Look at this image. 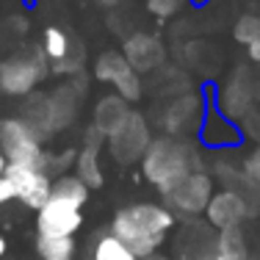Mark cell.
Masks as SVG:
<instances>
[{"label": "cell", "instance_id": "cell-31", "mask_svg": "<svg viewBox=\"0 0 260 260\" xmlns=\"http://www.w3.org/2000/svg\"><path fill=\"white\" fill-rule=\"evenodd\" d=\"M6 249H9V244H6V238H3V235H0V257L6 255Z\"/></svg>", "mask_w": 260, "mask_h": 260}, {"label": "cell", "instance_id": "cell-30", "mask_svg": "<svg viewBox=\"0 0 260 260\" xmlns=\"http://www.w3.org/2000/svg\"><path fill=\"white\" fill-rule=\"evenodd\" d=\"M141 260H175V257L164 255V252H152V255H147V257H141Z\"/></svg>", "mask_w": 260, "mask_h": 260}, {"label": "cell", "instance_id": "cell-23", "mask_svg": "<svg viewBox=\"0 0 260 260\" xmlns=\"http://www.w3.org/2000/svg\"><path fill=\"white\" fill-rule=\"evenodd\" d=\"M42 50H45V55H47V61H50V70L55 64H61V61L67 58V55L72 53V47H75V42L70 39V34H67L64 28H55V25H50V28H45V34H42Z\"/></svg>", "mask_w": 260, "mask_h": 260}, {"label": "cell", "instance_id": "cell-24", "mask_svg": "<svg viewBox=\"0 0 260 260\" xmlns=\"http://www.w3.org/2000/svg\"><path fill=\"white\" fill-rule=\"evenodd\" d=\"M91 260H141L133 249L119 241L114 233H103L94 241V249H91Z\"/></svg>", "mask_w": 260, "mask_h": 260}, {"label": "cell", "instance_id": "cell-28", "mask_svg": "<svg viewBox=\"0 0 260 260\" xmlns=\"http://www.w3.org/2000/svg\"><path fill=\"white\" fill-rule=\"evenodd\" d=\"M241 169H244V175L249 177L252 183L260 188V144H255V150L249 152V155L244 158V164H241Z\"/></svg>", "mask_w": 260, "mask_h": 260}, {"label": "cell", "instance_id": "cell-3", "mask_svg": "<svg viewBox=\"0 0 260 260\" xmlns=\"http://www.w3.org/2000/svg\"><path fill=\"white\" fill-rule=\"evenodd\" d=\"M47 72H50V61L42 45H30L0 61V91L9 97H28L47 78Z\"/></svg>", "mask_w": 260, "mask_h": 260}, {"label": "cell", "instance_id": "cell-10", "mask_svg": "<svg viewBox=\"0 0 260 260\" xmlns=\"http://www.w3.org/2000/svg\"><path fill=\"white\" fill-rule=\"evenodd\" d=\"M6 177L14 185L17 202H22L30 210H39L47 200L53 197V177L47 172L36 169L25 164H9L6 166Z\"/></svg>", "mask_w": 260, "mask_h": 260}, {"label": "cell", "instance_id": "cell-8", "mask_svg": "<svg viewBox=\"0 0 260 260\" xmlns=\"http://www.w3.org/2000/svg\"><path fill=\"white\" fill-rule=\"evenodd\" d=\"M205 111H208V105H205V97L202 94H197V91H180V94H175L160 108L158 125L166 136H188V133L200 130Z\"/></svg>", "mask_w": 260, "mask_h": 260}, {"label": "cell", "instance_id": "cell-22", "mask_svg": "<svg viewBox=\"0 0 260 260\" xmlns=\"http://www.w3.org/2000/svg\"><path fill=\"white\" fill-rule=\"evenodd\" d=\"M75 235H36V255L39 260H72L75 257Z\"/></svg>", "mask_w": 260, "mask_h": 260}, {"label": "cell", "instance_id": "cell-11", "mask_svg": "<svg viewBox=\"0 0 260 260\" xmlns=\"http://www.w3.org/2000/svg\"><path fill=\"white\" fill-rule=\"evenodd\" d=\"M219 230L205 219H185L175 235V260H216Z\"/></svg>", "mask_w": 260, "mask_h": 260}, {"label": "cell", "instance_id": "cell-19", "mask_svg": "<svg viewBox=\"0 0 260 260\" xmlns=\"http://www.w3.org/2000/svg\"><path fill=\"white\" fill-rule=\"evenodd\" d=\"M20 116L42 136V139L50 136L53 127H50V97H47V91H30L28 97H22Z\"/></svg>", "mask_w": 260, "mask_h": 260}, {"label": "cell", "instance_id": "cell-29", "mask_svg": "<svg viewBox=\"0 0 260 260\" xmlns=\"http://www.w3.org/2000/svg\"><path fill=\"white\" fill-rule=\"evenodd\" d=\"M17 197H14V185H11V180L9 177H0V208L3 205H9V202H14Z\"/></svg>", "mask_w": 260, "mask_h": 260}, {"label": "cell", "instance_id": "cell-26", "mask_svg": "<svg viewBox=\"0 0 260 260\" xmlns=\"http://www.w3.org/2000/svg\"><path fill=\"white\" fill-rule=\"evenodd\" d=\"M238 130H241V139H249L255 144H260V108L246 111L238 119Z\"/></svg>", "mask_w": 260, "mask_h": 260}, {"label": "cell", "instance_id": "cell-5", "mask_svg": "<svg viewBox=\"0 0 260 260\" xmlns=\"http://www.w3.org/2000/svg\"><path fill=\"white\" fill-rule=\"evenodd\" d=\"M216 194V183L213 175H208L205 169L188 172L185 177H180L175 185L164 191V205L177 216V219H200L205 216V208L210 202V197Z\"/></svg>", "mask_w": 260, "mask_h": 260}, {"label": "cell", "instance_id": "cell-25", "mask_svg": "<svg viewBox=\"0 0 260 260\" xmlns=\"http://www.w3.org/2000/svg\"><path fill=\"white\" fill-rule=\"evenodd\" d=\"M53 197L58 200H67V202H75V205L83 208L89 202V185L80 180L78 175H58L53 180Z\"/></svg>", "mask_w": 260, "mask_h": 260}, {"label": "cell", "instance_id": "cell-32", "mask_svg": "<svg viewBox=\"0 0 260 260\" xmlns=\"http://www.w3.org/2000/svg\"><path fill=\"white\" fill-rule=\"evenodd\" d=\"M97 3H100V6H108V9H111V6H116L119 0H97Z\"/></svg>", "mask_w": 260, "mask_h": 260}, {"label": "cell", "instance_id": "cell-7", "mask_svg": "<svg viewBox=\"0 0 260 260\" xmlns=\"http://www.w3.org/2000/svg\"><path fill=\"white\" fill-rule=\"evenodd\" d=\"M94 78L100 80V83H108L111 89L127 103H139L141 94H144L141 75L127 64V58L122 55V50H105V53L97 55Z\"/></svg>", "mask_w": 260, "mask_h": 260}, {"label": "cell", "instance_id": "cell-17", "mask_svg": "<svg viewBox=\"0 0 260 260\" xmlns=\"http://www.w3.org/2000/svg\"><path fill=\"white\" fill-rule=\"evenodd\" d=\"M130 114V103L122 100L119 94H103L100 100H97L94 111H91V125L100 130L103 136H111L116 127L125 122V116Z\"/></svg>", "mask_w": 260, "mask_h": 260}, {"label": "cell", "instance_id": "cell-1", "mask_svg": "<svg viewBox=\"0 0 260 260\" xmlns=\"http://www.w3.org/2000/svg\"><path fill=\"white\" fill-rule=\"evenodd\" d=\"M177 216L160 202H130L111 219V233L125 241L139 257L160 252L172 233L177 230Z\"/></svg>", "mask_w": 260, "mask_h": 260}, {"label": "cell", "instance_id": "cell-13", "mask_svg": "<svg viewBox=\"0 0 260 260\" xmlns=\"http://www.w3.org/2000/svg\"><path fill=\"white\" fill-rule=\"evenodd\" d=\"M83 224V208L75 202L50 197L39 210H36V230L50 235H75Z\"/></svg>", "mask_w": 260, "mask_h": 260}, {"label": "cell", "instance_id": "cell-20", "mask_svg": "<svg viewBox=\"0 0 260 260\" xmlns=\"http://www.w3.org/2000/svg\"><path fill=\"white\" fill-rule=\"evenodd\" d=\"M216 260H252V246H249V238H246L244 224L219 230Z\"/></svg>", "mask_w": 260, "mask_h": 260}, {"label": "cell", "instance_id": "cell-18", "mask_svg": "<svg viewBox=\"0 0 260 260\" xmlns=\"http://www.w3.org/2000/svg\"><path fill=\"white\" fill-rule=\"evenodd\" d=\"M103 144H89V141H83V147L78 150V155H75V175L83 180L86 185H89V191L91 188H100V185L105 183V175H103Z\"/></svg>", "mask_w": 260, "mask_h": 260}, {"label": "cell", "instance_id": "cell-4", "mask_svg": "<svg viewBox=\"0 0 260 260\" xmlns=\"http://www.w3.org/2000/svg\"><path fill=\"white\" fill-rule=\"evenodd\" d=\"M42 141L45 139L22 116H3L0 119V152L9 164H25L47 172V150L42 147Z\"/></svg>", "mask_w": 260, "mask_h": 260}, {"label": "cell", "instance_id": "cell-9", "mask_svg": "<svg viewBox=\"0 0 260 260\" xmlns=\"http://www.w3.org/2000/svg\"><path fill=\"white\" fill-rule=\"evenodd\" d=\"M257 103V89H255V75L246 64H238L235 70L227 75L224 86L216 94V111L227 116V119L238 122L246 111H252Z\"/></svg>", "mask_w": 260, "mask_h": 260}, {"label": "cell", "instance_id": "cell-27", "mask_svg": "<svg viewBox=\"0 0 260 260\" xmlns=\"http://www.w3.org/2000/svg\"><path fill=\"white\" fill-rule=\"evenodd\" d=\"M185 3H188V0H147V11L155 14L158 20H169V17H175Z\"/></svg>", "mask_w": 260, "mask_h": 260}, {"label": "cell", "instance_id": "cell-21", "mask_svg": "<svg viewBox=\"0 0 260 260\" xmlns=\"http://www.w3.org/2000/svg\"><path fill=\"white\" fill-rule=\"evenodd\" d=\"M233 39L246 47L252 64H260V17L257 14H241L233 25Z\"/></svg>", "mask_w": 260, "mask_h": 260}, {"label": "cell", "instance_id": "cell-16", "mask_svg": "<svg viewBox=\"0 0 260 260\" xmlns=\"http://www.w3.org/2000/svg\"><path fill=\"white\" fill-rule=\"evenodd\" d=\"M200 136V144L208 147V150H216V152H224V150H233L235 144H241V130H238V122L227 119L221 111L216 108H208L205 116H202V125L197 130Z\"/></svg>", "mask_w": 260, "mask_h": 260}, {"label": "cell", "instance_id": "cell-15", "mask_svg": "<svg viewBox=\"0 0 260 260\" xmlns=\"http://www.w3.org/2000/svg\"><path fill=\"white\" fill-rule=\"evenodd\" d=\"M246 219H249L246 200L238 191H230V188H219L205 208V221L213 230H227V227L244 224Z\"/></svg>", "mask_w": 260, "mask_h": 260}, {"label": "cell", "instance_id": "cell-14", "mask_svg": "<svg viewBox=\"0 0 260 260\" xmlns=\"http://www.w3.org/2000/svg\"><path fill=\"white\" fill-rule=\"evenodd\" d=\"M122 55H125L127 64L133 67L139 75H147V72H155V70L164 67L166 47H164V42H160L158 36L139 30V34H133V36H127V39H125V45H122Z\"/></svg>", "mask_w": 260, "mask_h": 260}, {"label": "cell", "instance_id": "cell-2", "mask_svg": "<svg viewBox=\"0 0 260 260\" xmlns=\"http://www.w3.org/2000/svg\"><path fill=\"white\" fill-rule=\"evenodd\" d=\"M202 169L200 150L185 136H158L150 141L144 158H141V175L164 194L169 185H175L188 172Z\"/></svg>", "mask_w": 260, "mask_h": 260}, {"label": "cell", "instance_id": "cell-12", "mask_svg": "<svg viewBox=\"0 0 260 260\" xmlns=\"http://www.w3.org/2000/svg\"><path fill=\"white\" fill-rule=\"evenodd\" d=\"M47 97H50V127H53V133L67 130L78 119L80 103H83V97H86L83 75L67 78L64 83H58L53 91H47Z\"/></svg>", "mask_w": 260, "mask_h": 260}, {"label": "cell", "instance_id": "cell-6", "mask_svg": "<svg viewBox=\"0 0 260 260\" xmlns=\"http://www.w3.org/2000/svg\"><path fill=\"white\" fill-rule=\"evenodd\" d=\"M152 141V130H150V122L141 111H133L125 116L119 127L114 130L111 136H105V147H108V155L114 164L119 166H133V164H141L147 147Z\"/></svg>", "mask_w": 260, "mask_h": 260}]
</instances>
